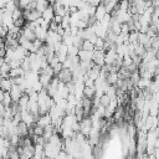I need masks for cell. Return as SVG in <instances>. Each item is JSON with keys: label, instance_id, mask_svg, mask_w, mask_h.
<instances>
[{"label": "cell", "instance_id": "26", "mask_svg": "<svg viewBox=\"0 0 159 159\" xmlns=\"http://www.w3.org/2000/svg\"><path fill=\"white\" fill-rule=\"evenodd\" d=\"M21 62H22V61H20V60L12 58L9 63H10V67H11V68H16V67H20V66H21Z\"/></svg>", "mask_w": 159, "mask_h": 159}, {"label": "cell", "instance_id": "4", "mask_svg": "<svg viewBox=\"0 0 159 159\" xmlns=\"http://www.w3.org/2000/svg\"><path fill=\"white\" fill-rule=\"evenodd\" d=\"M21 120H24L26 124H29L31 127L34 123H36V117L29 109H24V111H21Z\"/></svg>", "mask_w": 159, "mask_h": 159}, {"label": "cell", "instance_id": "22", "mask_svg": "<svg viewBox=\"0 0 159 159\" xmlns=\"http://www.w3.org/2000/svg\"><path fill=\"white\" fill-rule=\"evenodd\" d=\"M104 42H106V39H102V37H98L94 46H96V50H104Z\"/></svg>", "mask_w": 159, "mask_h": 159}, {"label": "cell", "instance_id": "5", "mask_svg": "<svg viewBox=\"0 0 159 159\" xmlns=\"http://www.w3.org/2000/svg\"><path fill=\"white\" fill-rule=\"evenodd\" d=\"M55 9H53V6L50 4L43 11H42V17L46 20V21H48V22H51L53 19H55Z\"/></svg>", "mask_w": 159, "mask_h": 159}, {"label": "cell", "instance_id": "28", "mask_svg": "<svg viewBox=\"0 0 159 159\" xmlns=\"http://www.w3.org/2000/svg\"><path fill=\"white\" fill-rule=\"evenodd\" d=\"M58 26H60V24H58V22H56L55 20H52V21L50 22V27H48V30H53V31H57Z\"/></svg>", "mask_w": 159, "mask_h": 159}, {"label": "cell", "instance_id": "17", "mask_svg": "<svg viewBox=\"0 0 159 159\" xmlns=\"http://www.w3.org/2000/svg\"><path fill=\"white\" fill-rule=\"evenodd\" d=\"M10 77H19V76H25V70L20 66V67H16V68H11L10 72H9Z\"/></svg>", "mask_w": 159, "mask_h": 159}, {"label": "cell", "instance_id": "31", "mask_svg": "<svg viewBox=\"0 0 159 159\" xmlns=\"http://www.w3.org/2000/svg\"><path fill=\"white\" fill-rule=\"evenodd\" d=\"M157 57H159V48L157 50Z\"/></svg>", "mask_w": 159, "mask_h": 159}, {"label": "cell", "instance_id": "19", "mask_svg": "<svg viewBox=\"0 0 159 159\" xmlns=\"http://www.w3.org/2000/svg\"><path fill=\"white\" fill-rule=\"evenodd\" d=\"M81 48H84V50H88V51H94L96 50V46L92 41L89 40H83V43H82V47Z\"/></svg>", "mask_w": 159, "mask_h": 159}, {"label": "cell", "instance_id": "3", "mask_svg": "<svg viewBox=\"0 0 159 159\" xmlns=\"http://www.w3.org/2000/svg\"><path fill=\"white\" fill-rule=\"evenodd\" d=\"M58 41H62V36L57 32V31H53V30H48V34H47V39H46V43L48 45H55L56 42Z\"/></svg>", "mask_w": 159, "mask_h": 159}, {"label": "cell", "instance_id": "11", "mask_svg": "<svg viewBox=\"0 0 159 159\" xmlns=\"http://www.w3.org/2000/svg\"><path fill=\"white\" fill-rule=\"evenodd\" d=\"M35 32H36L37 39H40L41 41H46L47 34H48V29H45V27H42V26H37L36 30H35Z\"/></svg>", "mask_w": 159, "mask_h": 159}, {"label": "cell", "instance_id": "29", "mask_svg": "<svg viewBox=\"0 0 159 159\" xmlns=\"http://www.w3.org/2000/svg\"><path fill=\"white\" fill-rule=\"evenodd\" d=\"M56 22H58V24H61V21H62V16H60V15H55V19H53Z\"/></svg>", "mask_w": 159, "mask_h": 159}, {"label": "cell", "instance_id": "20", "mask_svg": "<svg viewBox=\"0 0 159 159\" xmlns=\"http://www.w3.org/2000/svg\"><path fill=\"white\" fill-rule=\"evenodd\" d=\"M139 39V31L138 30H133L129 32V42H138Z\"/></svg>", "mask_w": 159, "mask_h": 159}, {"label": "cell", "instance_id": "21", "mask_svg": "<svg viewBox=\"0 0 159 159\" xmlns=\"http://www.w3.org/2000/svg\"><path fill=\"white\" fill-rule=\"evenodd\" d=\"M101 99V104H103L104 107H108L109 106V103H111V97L107 94V93H104V94H102V97L99 98Z\"/></svg>", "mask_w": 159, "mask_h": 159}, {"label": "cell", "instance_id": "23", "mask_svg": "<svg viewBox=\"0 0 159 159\" xmlns=\"http://www.w3.org/2000/svg\"><path fill=\"white\" fill-rule=\"evenodd\" d=\"M80 51V47L75 46V45H70L68 46V56H77Z\"/></svg>", "mask_w": 159, "mask_h": 159}, {"label": "cell", "instance_id": "32", "mask_svg": "<svg viewBox=\"0 0 159 159\" xmlns=\"http://www.w3.org/2000/svg\"><path fill=\"white\" fill-rule=\"evenodd\" d=\"M119 1H120V0H119Z\"/></svg>", "mask_w": 159, "mask_h": 159}, {"label": "cell", "instance_id": "18", "mask_svg": "<svg viewBox=\"0 0 159 159\" xmlns=\"http://www.w3.org/2000/svg\"><path fill=\"white\" fill-rule=\"evenodd\" d=\"M119 80V73L118 72H109L107 75V82L109 84H116Z\"/></svg>", "mask_w": 159, "mask_h": 159}, {"label": "cell", "instance_id": "15", "mask_svg": "<svg viewBox=\"0 0 159 159\" xmlns=\"http://www.w3.org/2000/svg\"><path fill=\"white\" fill-rule=\"evenodd\" d=\"M152 83V80L150 78H144V77H140V80L138 81V83L135 84L139 89H145V88H149Z\"/></svg>", "mask_w": 159, "mask_h": 159}, {"label": "cell", "instance_id": "14", "mask_svg": "<svg viewBox=\"0 0 159 159\" xmlns=\"http://www.w3.org/2000/svg\"><path fill=\"white\" fill-rule=\"evenodd\" d=\"M52 75H48V73H46V72H40V81H41V83L43 84V87H47L50 83H51V81H52Z\"/></svg>", "mask_w": 159, "mask_h": 159}, {"label": "cell", "instance_id": "1", "mask_svg": "<svg viewBox=\"0 0 159 159\" xmlns=\"http://www.w3.org/2000/svg\"><path fill=\"white\" fill-rule=\"evenodd\" d=\"M43 148H45V155H46V158H57V155H58V153L61 150V147L55 145V144H52L48 140L45 143Z\"/></svg>", "mask_w": 159, "mask_h": 159}, {"label": "cell", "instance_id": "27", "mask_svg": "<svg viewBox=\"0 0 159 159\" xmlns=\"http://www.w3.org/2000/svg\"><path fill=\"white\" fill-rule=\"evenodd\" d=\"M32 88H34L35 91H37V92H40V91H41L42 88H45V87H43V84L41 83V81L39 80V81H36V82H35V83L32 84Z\"/></svg>", "mask_w": 159, "mask_h": 159}, {"label": "cell", "instance_id": "10", "mask_svg": "<svg viewBox=\"0 0 159 159\" xmlns=\"http://www.w3.org/2000/svg\"><path fill=\"white\" fill-rule=\"evenodd\" d=\"M106 14H107V9H106L104 4L102 2V4H99V5L97 6L94 16H96V19H97V20H99V21H101V20H102V19L106 16Z\"/></svg>", "mask_w": 159, "mask_h": 159}, {"label": "cell", "instance_id": "6", "mask_svg": "<svg viewBox=\"0 0 159 159\" xmlns=\"http://www.w3.org/2000/svg\"><path fill=\"white\" fill-rule=\"evenodd\" d=\"M93 52L94 51H88V50H84V48H80L78 57L81 58V61H92L93 60Z\"/></svg>", "mask_w": 159, "mask_h": 159}, {"label": "cell", "instance_id": "30", "mask_svg": "<svg viewBox=\"0 0 159 159\" xmlns=\"http://www.w3.org/2000/svg\"><path fill=\"white\" fill-rule=\"evenodd\" d=\"M154 25H155V27H157V31H158V34H159V20H158V21H157Z\"/></svg>", "mask_w": 159, "mask_h": 159}, {"label": "cell", "instance_id": "2", "mask_svg": "<svg viewBox=\"0 0 159 159\" xmlns=\"http://www.w3.org/2000/svg\"><path fill=\"white\" fill-rule=\"evenodd\" d=\"M56 76H58V78L61 80V81H63V82H71L72 80H73V72H72V70L71 68H62Z\"/></svg>", "mask_w": 159, "mask_h": 159}, {"label": "cell", "instance_id": "13", "mask_svg": "<svg viewBox=\"0 0 159 159\" xmlns=\"http://www.w3.org/2000/svg\"><path fill=\"white\" fill-rule=\"evenodd\" d=\"M29 102H30V96L27 94V93H22V96L20 97V99H19V106H20V108H21V111H24V109H27V106H29Z\"/></svg>", "mask_w": 159, "mask_h": 159}, {"label": "cell", "instance_id": "25", "mask_svg": "<svg viewBox=\"0 0 159 159\" xmlns=\"http://www.w3.org/2000/svg\"><path fill=\"white\" fill-rule=\"evenodd\" d=\"M120 29H122V32L123 34H129L130 32V26L128 22H122L120 24Z\"/></svg>", "mask_w": 159, "mask_h": 159}, {"label": "cell", "instance_id": "9", "mask_svg": "<svg viewBox=\"0 0 159 159\" xmlns=\"http://www.w3.org/2000/svg\"><path fill=\"white\" fill-rule=\"evenodd\" d=\"M22 35H24L27 40H31V41H35V40L37 39L35 30H31V29L27 27V26H24V27H22Z\"/></svg>", "mask_w": 159, "mask_h": 159}, {"label": "cell", "instance_id": "12", "mask_svg": "<svg viewBox=\"0 0 159 159\" xmlns=\"http://www.w3.org/2000/svg\"><path fill=\"white\" fill-rule=\"evenodd\" d=\"M14 86V81L11 77H2L1 78V89L4 91H10Z\"/></svg>", "mask_w": 159, "mask_h": 159}, {"label": "cell", "instance_id": "24", "mask_svg": "<svg viewBox=\"0 0 159 159\" xmlns=\"http://www.w3.org/2000/svg\"><path fill=\"white\" fill-rule=\"evenodd\" d=\"M133 63V58H132V56L130 55H124L123 56V66H125V67H128L129 65H132Z\"/></svg>", "mask_w": 159, "mask_h": 159}, {"label": "cell", "instance_id": "8", "mask_svg": "<svg viewBox=\"0 0 159 159\" xmlns=\"http://www.w3.org/2000/svg\"><path fill=\"white\" fill-rule=\"evenodd\" d=\"M29 129H30V125L26 124L24 120H21V122L17 124L16 132H17V134H19L20 137H26V135H29Z\"/></svg>", "mask_w": 159, "mask_h": 159}, {"label": "cell", "instance_id": "7", "mask_svg": "<svg viewBox=\"0 0 159 159\" xmlns=\"http://www.w3.org/2000/svg\"><path fill=\"white\" fill-rule=\"evenodd\" d=\"M36 123H37V124H40V125H42V127L45 128L46 125H48V124H51V123H52V118H51L50 113H46V114H40V117L37 118Z\"/></svg>", "mask_w": 159, "mask_h": 159}, {"label": "cell", "instance_id": "16", "mask_svg": "<svg viewBox=\"0 0 159 159\" xmlns=\"http://www.w3.org/2000/svg\"><path fill=\"white\" fill-rule=\"evenodd\" d=\"M83 94H84V97L93 98L96 96V86H86L83 89Z\"/></svg>", "mask_w": 159, "mask_h": 159}]
</instances>
